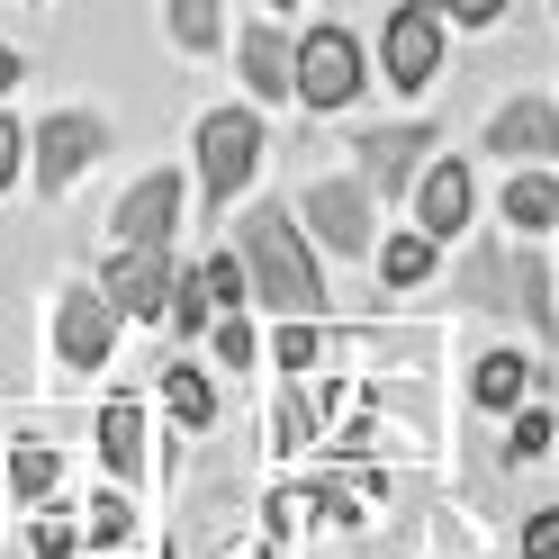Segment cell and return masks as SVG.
<instances>
[{
  "instance_id": "cell-10",
  "label": "cell",
  "mask_w": 559,
  "mask_h": 559,
  "mask_svg": "<svg viewBox=\"0 0 559 559\" xmlns=\"http://www.w3.org/2000/svg\"><path fill=\"white\" fill-rule=\"evenodd\" d=\"M99 289L118 298V317H163V307H171V262H163V243H118Z\"/></svg>"
},
{
  "instance_id": "cell-19",
  "label": "cell",
  "mask_w": 559,
  "mask_h": 559,
  "mask_svg": "<svg viewBox=\"0 0 559 559\" xmlns=\"http://www.w3.org/2000/svg\"><path fill=\"white\" fill-rule=\"evenodd\" d=\"M55 478H63L55 442H37V433H27V442H10V487H19L27 506H46V497H55Z\"/></svg>"
},
{
  "instance_id": "cell-3",
  "label": "cell",
  "mask_w": 559,
  "mask_h": 559,
  "mask_svg": "<svg viewBox=\"0 0 559 559\" xmlns=\"http://www.w3.org/2000/svg\"><path fill=\"white\" fill-rule=\"evenodd\" d=\"M379 73L406 99L433 91V73H442V0H397L389 10V27H379Z\"/></svg>"
},
{
  "instance_id": "cell-29",
  "label": "cell",
  "mask_w": 559,
  "mask_h": 559,
  "mask_svg": "<svg viewBox=\"0 0 559 559\" xmlns=\"http://www.w3.org/2000/svg\"><path fill=\"white\" fill-rule=\"evenodd\" d=\"M523 559H559V514H533V523H523Z\"/></svg>"
},
{
  "instance_id": "cell-9",
  "label": "cell",
  "mask_w": 559,
  "mask_h": 559,
  "mask_svg": "<svg viewBox=\"0 0 559 559\" xmlns=\"http://www.w3.org/2000/svg\"><path fill=\"white\" fill-rule=\"evenodd\" d=\"M307 235L325 253H370V181H317L307 190Z\"/></svg>"
},
{
  "instance_id": "cell-8",
  "label": "cell",
  "mask_w": 559,
  "mask_h": 559,
  "mask_svg": "<svg viewBox=\"0 0 559 559\" xmlns=\"http://www.w3.org/2000/svg\"><path fill=\"white\" fill-rule=\"evenodd\" d=\"M478 154H506V163H550L559 154V109L542 91H523V99H506L497 118H487V135H478Z\"/></svg>"
},
{
  "instance_id": "cell-5",
  "label": "cell",
  "mask_w": 559,
  "mask_h": 559,
  "mask_svg": "<svg viewBox=\"0 0 559 559\" xmlns=\"http://www.w3.org/2000/svg\"><path fill=\"white\" fill-rule=\"evenodd\" d=\"M27 154H37V190H73L82 171L109 154V118L91 109H63V118H37V135H27Z\"/></svg>"
},
{
  "instance_id": "cell-23",
  "label": "cell",
  "mask_w": 559,
  "mask_h": 559,
  "mask_svg": "<svg viewBox=\"0 0 559 559\" xmlns=\"http://www.w3.org/2000/svg\"><path fill=\"white\" fill-rule=\"evenodd\" d=\"M271 361H280V370H317V361H325V334L307 325V317H289V325L271 334Z\"/></svg>"
},
{
  "instance_id": "cell-11",
  "label": "cell",
  "mask_w": 559,
  "mask_h": 559,
  "mask_svg": "<svg viewBox=\"0 0 559 559\" xmlns=\"http://www.w3.org/2000/svg\"><path fill=\"white\" fill-rule=\"evenodd\" d=\"M433 145V127H370L361 135V181H370V199H397V190H415L425 171H415V154Z\"/></svg>"
},
{
  "instance_id": "cell-22",
  "label": "cell",
  "mask_w": 559,
  "mask_h": 559,
  "mask_svg": "<svg viewBox=\"0 0 559 559\" xmlns=\"http://www.w3.org/2000/svg\"><path fill=\"white\" fill-rule=\"evenodd\" d=\"M207 307H217V298H207V280H199V271H181V280H171V307H163V325L190 343V334L207 325Z\"/></svg>"
},
{
  "instance_id": "cell-18",
  "label": "cell",
  "mask_w": 559,
  "mask_h": 559,
  "mask_svg": "<svg viewBox=\"0 0 559 559\" xmlns=\"http://www.w3.org/2000/svg\"><path fill=\"white\" fill-rule=\"evenodd\" d=\"M163 406L181 415L190 433H207V425H217V389H207V379H199L190 361H171V370H163Z\"/></svg>"
},
{
  "instance_id": "cell-14",
  "label": "cell",
  "mask_w": 559,
  "mask_h": 559,
  "mask_svg": "<svg viewBox=\"0 0 559 559\" xmlns=\"http://www.w3.org/2000/svg\"><path fill=\"white\" fill-rule=\"evenodd\" d=\"M99 469H118V478L145 469V415H135V397L99 406Z\"/></svg>"
},
{
  "instance_id": "cell-32",
  "label": "cell",
  "mask_w": 559,
  "mask_h": 559,
  "mask_svg": "<svg viewBox=\"0 0 559 559\" xmlns=\"http://www.w3.org/2000/svg\"><path fill=\"white\" fill-rule=\"evenodd\" d=\"M262 10H298V0H262Z\"/></svg>"
},
{
  "instance_id": "cell-20",
  "label": "cell",
  "mask_w": 559,
  "mask_h": 559,
  "mask_svg": "<svg viewBox=\"0 0 559 559\" xmlns=\"http://www.w3.org/2000/svg\"><path fill=\"white\" fill-rule=\"evenodd\" d=\"M163 27H171L181 55H207L217 46V0H163Z\"/></svg>"
},
{
  "instance_id": "cell-27",
  "label": "cell",
  "mask_w": 559,
  "mask_h": 559,
  "mask_svg": "<svg viewBox=\"0 0 559 559\" xmlns=\"http://www.w3.org/2000/svg\"><path fill=\"white\" fill-rule=\"evenodd\" d=\"M217 361H226V370H253V325H243V307H226V325H217Z\"/></svg>"
},
{
  "instance_id": "cell-28",
  "label": "cell",
  "mask_w": 559,
  "mask_h": 559,
  "mask_svg": "<svg viewBox=\"0 0 559 559\" xmlns=\"http://www.w3.org/2000/svg\"><path fill=\"white\" fill-rule=\"evenodd\" d=\"M19 171H27V127H19V118H0V190H10Z\"/></svg>"
},
{
  "instance_id": "cell-4",
  "label": "cell",
  "mask_w": 559,
  "mask_h": 559,
  "mask_svg": "<svg viewBox=\"0 0 559 559\" xmlns=\"http://www.w3.org/2000/svg\"><path fill=\"white\" fill-rule=\"evenodd\" d=\"M298 99L307 109H353L361 99V37L353 27H307L298 37Z\"/></svg>"
},
{
  "instance_id": "cell-12",
  "label": "cell",
  "mask_w": 559,
  "mask_h": 559,
  "mask_svg": "<svg viewBox=\"0 0 559 559\" xmlns=\"http://www.w3.org/2000/svg\"><path fill=\"white\" fill-rule=\"evenodd\" d=\"M118 243H171V226H181V171H145L127 199H118Z\"/></svg>"
},
{
  "instance_id": "cell-16",
  "label": "cell",
  "mask_w": 559,
  "mask_h": 559,
  "mask_svg": "<svg viewBox=\"0 0 559 559\" xmlns=\"http://www.w3.org/2000/svg\"><path fill=\"white\" fill-rule=\"evenodd\" d=\"M433 253H442V243H433L425 226H406V235L379 243V280H389V289H425V280H433Z\"/></svg>"
},
{
  "instance_id": "cell-7",
  "label": "cell",
  "mask_w": 559,
  "mask_h": 559,
  "mask_svg": "<svg viewBox=\"0 0 559 559\" xmlns=\"http://www.w3.org/2000/svg\"><path fill=\"white\" fill-rule=\"evenodd\" d=\"M415 226H425L433 243H461L478 226V171H469V154H442L425 181H415Z\"/></svg>"
},
{
  "instance_id": "cell-25",
  "label": "cell",
  "mask_w": 559,
  "mask_h": 559,
  "mask_svg": "<svg viewBox=\"0 0 559 559\" xmlns=\"http://www.w3.org/2000/svg\"><path fill=\"white\" fill-rule=\"evenodd\" d=\"M27 550H37V559H73V550H82V533L63 523V506H37V523H27Z\"/></svg>"
},
{
  "instance_id": "cell-21",
  "label": "cell",
  "mask_w": 559,
  "mask_h": 559,
  "mask_svg": "<svg viewBox=\"0 0 559 559\" xmlns=\"http://www.w3.org/2000/svg\"><path fill=\"white\" fill-rule=\"evenodd\" d=\"M82 514H91V523H82V542H91V550H118V542L135 533V506H127V497H109V487H99Z\"/></svg>"
},
{
  "instance_id": "cell-31",
  "label": "cell",
  "mask_w": 559,
  "mask_h": 559,
  "mask_svg": "<svg viewBox=\"0 0 559 559\" xmlns=\"http://www.w3.org/2000/svg\"><path fill=\"white\" fill-rule=\"evenodd\" d=\"M19 82H27V63H19V46H0V99H10Z\"/></svg>"
},
{
  "instance_id": "cell-13",
  "label": "cell",
  "mask_w": 559,
  "mask_h": 559,
  "mask_svg": "<svg viewBox=\"0 0 559 559\" xmlns=\"http://www.w3.org/2000/svg\"><path fill=\"white\" fill-rule=\"evenodd\" d=\"M235 63H243V82H253V99H298V46L280 37V27H243Z\"/></svg>"
},
{
  "instance_id": "cell-6",
  "label": "cell",
  "mask_w": 559,
  "mask_h": 559,
  "mask_svg": "<svg viewBox=\"0 0 559 559\" xmlns=\"http://www.w3.org/2000/svg\"><path fill=\"white\" fill-rule=\"evenodd\" d=\"M118 298L109 289H63V307H55V361L63 370H99L109 361V343H118Z\"/></svg>"
},
{
  "instance_id": "cell-17",
  "label": "cell",
  "mask_w": 559,
  "mask_h": 559,
  "mask_svg": "<svg viewBox=\"0 0 559 559\" xmlns=\"http://www.w3.org/2000/svg\"><path fill=\"white\" fill-rule=\"evenodd\" d=\"M523 389H533V361H523V353H487L469 370V397L478 406H523Z\"/></svg>"
},
{
  "instance_id": "cell-30",
  "label": "cell",
  "mask_w": 559,
  "mask_h": 559,
  "mask_svg": "<svg viewBox=\"0 0 559 559\" xmlns=\"http://www.w3.org/2000/svg\"><path fill=\"white\" fill-rule=\"evenodd\" d=\"M442 19H461V27H497V19H506V0H442Z\"/></svg>"
},
{
  "instance_id": "cell-1",
  "label": "cell",
  "mask_w": 559,
  "mask_h": 559,
  "mask_svg": "<svg viewBox=\"0 0 559 559\" xmlns=\"http://www.w3.org/2000/svg\"><path fill=\"white\" fill-rule=\"evenodd\" d=\"M243 271H253V298L280 307V317H317L325 307V271H317L307 226L289 207H253V226H243Z\"/></svg>"
},
{
  "instance_id": "cell-24",
  "label": "cell",
  "mask_w": 559,
  "mask_h": 559,
  "mask_svg": "<svg viewBox=\"0 0 559 559\" xmlns=\"http://www.w3.org/2000/svg\"><path fill=\"white\" fill-rule=\"evenodd\" d=\"M199 280H207V298H217V307H243V298H253V271H243V253H207Z\"/></svg>"
},
{
  "instance_id": "cell-26",
  "label": "cell",
  "mask_w": 559,
  "mask_h": 559,
  "mask_svg": "<svg viewBox=\"0 0 559 559\" xmlns=\"http://www.w3.org/2000/svg\"><path fill=\"white\" fill-rule=\"evenodd\" d=\"M550 442H559V425H550V406H523V415H514V442H506V461H542Z\"/></svg>"
},
{
  "instance_id": "cell-2",
  "label": "cell",
  "mask_w": 559,
  "mask_h": 559,
  "mask_svg": "<svg viewBox=\"0 0 559 559\" xmlns=\"http://www.w3.org/2000/svg\"><path fill=\"white\" fill-rule=\"evenodd\" d=\"M190 154H199V199L226 207V199L253 190V171H262V118L253 109H207L199 135H190Z\"/></svg>"
},
{
  "instance_id": "cell-15",
  "label": "cell",
  "mask_w": 559,
  "mask_h": 559,
  "mask_svg": "<svg viewBox=\"0 0 559 559\" xmlns=\"http://www.w3.org/2000/svg\"><path fill=\"white\" fill-rule=\"evenodd\" d=\"M506 217L523 235H550L559 226V181H550V163H523L514 181H506Z\"/></svg>"
}]
</instances>
